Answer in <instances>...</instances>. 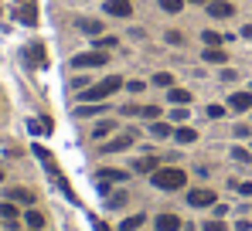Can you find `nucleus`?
I'll return each instance as SVG.
<instances>
[{
    "instance_id": "12",
    "label": "nucleus",
    "mask_w": 252,
    "mask_h": 231,
    "mask_svg": "<svg viewBox=\"0 0 252 231\" xmlns=\"http://www.w3.org/2000/svg\"><path fill=\"white\" fill-rule=\"evenodd\" d=\"M177 228H181L177 214H157V231H177Z\"/></svg>"
},
{
    "instance_id": "16",
    "label": "nucleus",
    "mask_w": 252,
    "mask_h": 231,
    "mask_svg": "<svg viewBox=\"0 0 252 231\" xmlns=\"http://www.w3.org/2000/svg\"><path fill=\"white\" fill-rule=\"evenodd\" d=\"M174 140L188 146V143H194V140H198V129H191V126H184V129H174Z\"/></svg>"
},
{
    "instance_id": "40",
    "label": "nucleus",
    "mask_w": 252,
    "mask_h": 231,
    "mask_svg": "<svg viewBox=\"0 0 252 231\" xmlns=\"http://www.w3.org/2000/svg\"><path fill=\"white\" fill-rule=\"evenodd\" d=\"M0 180H3V173H0Z\"/></svg>"
},
{
    "instance_id": "25",
    "label": "nucleus",
    "mask_w": 252,
    "mask_h": 231,
    "mask_svg": "<svg viewBox=\"0 0 252 231\" xmlns=\"http://www.w3.org/2000/svg\"><path fill=\"white\" fill-rule=\"evenodd\" d=\"M184 3H188V0H160V7H164L167 14H177V10H181Z\"/></svg>"
},
{
    "instance_id": "34",
    "label": "nucleus",
    "mask_w": 252,
    "mask_h": 231,
    "mask_svg": "<svg viewBox=\"0 0 252 231\" xmlns=\"http://www.w3.org/2000/svg\"><path fill=\"white\" fill-rule=\"evenodd\" d=\"M205 231H225V221H208Z\"/></svg>"
},
{
    "instance_id": "3",
    "label": "nucleus",
    "mask_w": 252,
    "mask_h": 231,
    "mask_svg": "<svg viewBox=\"0 0 252 231\" xmlns=\"http://www.w3.org/2000/svg\"><path fill=\"white\" fill-rule=\"evenodd\" d=\"M106 61H109V51L95 48V51H82V55H75V58H72V68H102Z\"/></svg>"
},
{
    "instance_id": "15",
    "label": "nucleus",
    "mask_w": 252,
    "mask_h": 231,
    "mask_svg": "<svg viewBox=\"0 0 252 231\" xmlns=\"http://www.w3.org/2000/svg\"><path fill=\"white\" fill-rule=\"evenodd\" d=\"M167 102H174V106H188V102H191V92H184V88H167Z\"/></svg>"
},
{
    "instance_id": "6",
    "label": "nucleus",
    "mask_w": 252,
    "mask_h": 231,
    "mask_svg": "<svg viewBox=\"0 0 252 231\" xmlns=\"http://www.w3.org/2000/svg\"><path fill=\"white\" fill-rule=\"evenodd\" d=\"M188 204H191V207H208V204H215V191H208V187H198V191L188 194Z\"/></svg>"
},
{
    "instance_id": "27",
    "label": "nucleus",
    "mask_w": 252,
    "mask_h": 231,
    "mask_svg": "<svg viewBox=\"0 0 252 231\" xmlns=\"http://www.w3.org/2000/svg\"><path fill=\"white\" fill-rule=\"evenodd\" d=\"M116 44H120L116 38H99V41H95V48H102V51H113Z\"/></svg>"
},
{
    "instance_id": "38",
    "label": "nucleus",
    "mask_w": 252,
    "mask_h": 231,
    "mask_svg": "<svg viewBox=\"0 0 252 231\" xmlns=\"http://www.w3.org/2000/svg\"><path fill=\"white\" fill-rule=\"evenodd\" d=\"M242 38H249V41H252V24H246V28H242Z\"/></svg>"
},
{
    "instance_id": "32",
    "label": "nucleus",
    "mask_w": 252,
    "mask_h": 231,
    "mask_svg": "<svg viewBox=\"0 0 252 231\" xmlns=\"http://www.w3.org/2000/svg\"><path fill=\"white\" fill-rule=\"evenodd\" d=\"M208 116L211 119H221L225 116V106H208Z\"/></svg>"
},
{
    "instance_id": "41",
    "label": "nucleus",
    "mask_w": 252,
    "mask_h": 231,
    "mask_svg": "<svg viewBox=\"0 0 252 231\" xmlns=\"http://www.w3.org/2000/svg\"><path fill=\"white\" fill-rule=\"evenodd\" d=\"M249 92H252V88H249Z\"/></svg>"
},
{
    "instance_id": "9",
    "label": "nucleus",
    "mask_w": 252,
    "mask_h": 231,
    "mask_svg": "<svg viewBox=\"0 0 252 231\" xmlns=\"http://www.w3.org/2000/svg\"><path fill=\"white\" fill-rule=\"evenodd\" d=\"M106 14L109 17H129L133 14V3L129 0H106Z\"/></svg>"
},
{
    "instance_id": "22",
    "label": "nucleus",
    "mask_w": 252,
    "mask_h": 231,
    "mask_svg": "<svg viewBox=\"0 0 252 231\" xmlns=\"http://www.w3.org/2000/svg\"><path fill=\"white\" fill-rule=\"evenodd\" d=\"M201 41H205V44H211V48H218V44H225V38H221L218 31H205V34H201Z\"/></svg>"
},
{
    "instance_id": "4",
    "label": "nucleus",
    "mask_w": 252,
    "mask_h": 231,
    "mask_svg": "<svg viewBox=\"0 0 252 231\" xmlns=\"http://www.w3.org/2000/svg\"><path fill=\"white\" fill-rule=\"evenodd\" d=\"M14 17H17L21 24L34 28V24H38V7H34V0H17V10H14Z\"/></svg>"
},
{
    "instance_id": "1",
    "label": "nucleus",
    "mask_w": 252,
    "mask_h": 231,
    "mask_svg": "<svg viewBox=\"0 0 252 231\" xmlns=\"http://www.w3.org/2000/svg\"><path fill=\"white\" fill-rule=\"evenodd\" d=\"M184 184H188V173L177 167H157L154 170V187H160V191H181Z\"/></svg>"
},
{
    "instance_id": "13",
    "label": "nucleus",
    "mask_w": 252,
    "mask_h": 231,
    "mask_svg": "<svg viewBox=\"0 0 252 231\" xmlns=\"http://www.w3.org/2000/svg\"><path fill=\"white\" fill-rule=\"evenodd\" d=\"M157 167H160V160H157V156H143V160H136V163H133V170H136V173H154Z\"/></svg>"
},
{
    "instance_id": "29",
    "label": "nucleus",
    "mask_w": 252,
    "mask_h": 231,
    "mask_svg": "<svg viewBox=\"0 0 252 231\" xmlns=\"http://www.w3.org/2000/svg\"><path fill=\"white\" fill-rule=\"evenodd\" d=\"M232 156H235L239 163H249V160H252V156H249V150H242V146H235V150H232Z\"/></svg>"
},
{
    "instance_id": "30",
    "label": "nucleus",
    "mask_w": 252,
    "mask_h": 231,
    "mask_svg": "<svg viewBox=\"0 0 252 231\" xmlns=\"http://www.w3.org/2000/svg\"><path fill=\"white\" fill-rule=\"evenodd\" d=\"M126 204V194H113V197H109V207H123Z\"/></svg>"
},
{
    "instance_id": "17",
    "label": "nucleus",
    "mask_w": 252,
    "mask_h": 231,
    "mask_svg": "<svg viewBox=\"0 0 252 231\" xmlns=\"http://www.w3.org/2000/svg\"><path fill=\"white\" fill-rule=\"evenodd\" d=\"M113 129H116V122H113V119H102V122L92 129V136H95V140H102V136H109Z\"/></svg>"
},
{
    "instance_id": "21",
    "label": "nucleus",
    "mask_w": 252,
    "mask_h": 231,
    "mask_svg": "<svg viewBox=\"0 0 252 231\" xmlns=\"http://www.w3.org/2000/svg\"><path fill=\"white\" fill-rule=\"evenodd\" d=\"M79 28H82L85 34H92V38H99V34H102V21H82Z\"/></svg>"
},
{
    "instance_id": "20",
    "label": "nucleus",
    "mask_w": 252,
    "mask_h": 231,
    "mask_svg": "<svg viewBox=\"0 0 252 231\" xmlns=\"http://www.w3.org/2000/svg\"><path fill=\"white\" fill-rule=\"evenodd\" d=\"M140 225H143V211H140V214H129L123 225H120V231H136Z\"/></svg>"
},
{
    "instance_id": "37",
    "label": "nucleus",
    "mask_w": 252,
    "mask_h": 231,
    "mask_svg": "<svg viewBox=\"0 0 252 231\" xmlns=\"http://www.w3.org/2000/svg\"><path fill=\"white\" fill-rule=\"evenodd\" d=\"M239 194H246V197H252V184H239Z\"/></svg>"
},
{
    "instance_id": "39",
    "label": "nucleus",
    "mask_w": 252,
    "mask_h": 231,
    "mask_svg": "<svg viewBox=\"0 0 252 231\" xmlns=\"http://www.w3.org/2000/svg\"><path fill=\"white\" fill-rule=\"evenodd\" d=\"M188 3H208V0H188Z\"/></svg>"
},
{
    "instance_id": "36",
    "label": "nucleus",
    "mask_w": 252,
    "mask_h": 231,
    "mask_svg": "<svg viewBox=\"0 0 252 231\" xmlns=\"http://www.w3.org/2000/svg\"><path fill=\"white\" fill-rule=\"evenodd\" d=\"M249 133H252L249 126H235V136H239V140H246V136H249Z\"/></svg>"
},
{
    "instance_id": "7",
    "label": "nucleus",
    "mask_w": 252,
    "mask_h": 231,
    "mask_svg": "<svg viewBox=\"0 0 252 231\" xmlns=\"http://www.w3.org/2000/svg\"><path fill=\"white\" fill-rule=\"evenodd\" d=\"M133 140H136V133H120L116 140H109V143L102 146V153H120L126 146H133Z\"/></svg>"
},
{
    "instance_id": "33",
    "label": "nucleus",
    "mask_w": 252,
    "mask_h": 231,
    "mask_svg": "<svg viewBox=\"0 0 252 231\" xmlns=\"http://www.w3.org/2000/svg\"><path fill=\"white\" fill-rule=\"evenodd\" d=\"M167 41H170V44H181L184 34H181V31H167Z\"/></svg>"
},
{
    "instance_id": "18",
    "label": "nucleus",
    "mask_w": 252,
    "mask_h": 231,
    "mask_svg": "<svg viewBox=\"0 0 252 231\" xmlns=\"http://www.w3.org/2000/svg\"><path fill=\"white\" fill-rule=\"evenodd\" d=\"M150 133H154L157 140H167V136H174V129H170V122H154V126H150Z\"/></svg>"
},
{
    "instance_id": "26",
    "label": "nucleus",
    "mask_w": 252,
    "mask_h": 231,
    "mask_svg": "<svg viewBox=\"0 0 252 231\" xmlns=\"http://www.w3.org/2000/svg\"><path fill=\"white\" fill-rule=\"evenodd\" d=\"M28 225H31V228H41L44 214H41V211H28Z\"/></svg>"
},
{
    "instance_id": "24",
    "label": "nucleus",
    "mask_w": 252,
    "mask_h": 231,
    "mask_svg": "<svg viewBox=\"0 0 252 231\" xmlns=\"http://www.w3.org/2000/svg\"><path fill=\"white\" fill-rule=\"evenodd\" d=\"M154 85H160V88H170V85H174V75H167V72H157V75H154Z\"/></svg>"
},
{
    "instance_id": "10",
    "label": "nucleus",
    "mask_w": 252,
    "mask_h": 231,
    "mask_svg": "<svg viewBox=\"0 0 252 231\" xmlns=\"http://www.w3.org/2000/svg\"><path fill=\"white\" fill-rule=\"evenodd\" d=\"M24 61L34 65V68L44 65V44H28V48H24Z\"/></svg>"
},
{
    "instance_id": "31",
    "label": "nucleus",
    "mask_w": 252,
    "mask_h": 231,
    "mask_svg": "<svg viewBox=\"0 0 252 231\" xmlns=\"http://www.w3.org/2000/svg\"><path fill=\"white\" fill-rule=\"evenodd\" d=\"M235 78H239L235 68H221V82H235Z\"/></svg>"
},
{
    "instance_id": "11",
    "label": "nucleus",
    "mask_w": 252,
    "mask_h": 231,
    "mask_svg": "<svg viewBox=\"0 0 252 231\" xmlns=\"http://www.w3.org/2000/svg\"><path fill=\"white\" fill-rule=\"evenodd\" d=\"M95 180H99L102 187H106V184H123V180H126V170H99V173H95Z\"/></svg>"
},
{
    "instance_id": "23",
    "label": "nucleus",
    "mask_w": 252,
    "mask_h": 231,
    "mask_svg": "<svg viewBox=\"0 0 252 231\" xmlns=\"http://www.w3.org/2000/svg\"><path fill=\"white\" fill-rule=\"evenodd\" d=\"M0 218H3V221H14V218H17V207H14L10 201H7V204H0Z\"/></svg>"
},
{
    "instance_id": "5",
    "label": "nucleus",
    "mask_w": 252,
    "mask_h": 231,
    "mask_svg": "<svg viewBox=\"0 0 252 231\" xmlns=\"http://www.w3.org/2000/svg\"><path fill=\"white\" fill-rule=\"evenodd\" d=\"M205 7H208V17H215V21H221V17H232V14H235V7H232L228 0H208Z\"/></svg>"
},
{
    "instance_id": "14",
    "label": "nucleus",
    "mask_w": 252,
    "mask_h": 231,
    "mask_svg": "<svg viewBox=\"0 0 252 231\" xmlns=\"http://www.w3.org/2000/svg\"><path fill=\"white\" fill-rule=\"evenodd\" d=\"M201 58L211 61V65H225V58H228V55H225V48H205V55H201Z\"/></svg>"
},
{
    "instance_id": "28",
    "label": "nucleus",
    "mask_w": 252,
    "mask_h": 231,
    "mask_svg": "<svg viewBox=\"0 0 252 231\" xmlns=\"http://www.w3.org/2000/svg\"><path fill=\"white\" fill-rule=\"evenodd\" d=\"M140 116H143V119H157L160 109H157V106H140Z\"/></svg>"
},
{
    "instance_id": "19",
    "label": "nucleus",
    "mask_w": 252,
    "mask_h": 231,
    "mask_svg": "<svg viewBox=\"0 0 252 231\" xmlns=\"http://www.w3.org/2000/svg\"><path fill=\"white\" fill-rule=\"evenodd\" d=\"M10 201H21V204H34V194L24 191V187H14V191H10Z\"/></svg>"
},
{
    "instance_id": "2",
    "label": "nucleus",
    "mask_w": 252,
    "mask_h": 231,
    "mask_svg": "<svg viewBox=\"0 0 252 231\" xmlns=\"http://www.w3.org/2000/svg\"><path fill=\"white\" fill-rule=\"evenodd\" d=\"M126 82L120 75H109V78H102L99 85H92V88H85V95H82V102H99V99H109L116 88H123Z\"/></svg>"
},
{
    "instance_id": "35",
    "label": "nucleus",
    "mask_w": 252,
    "mask_h": 231,
    "mask_svg": "<svg viewBox=\"0 0 252 231\" xmlns=\"http://www.w3.org/2000/svg\"><path fill=\"white\" fill-rule=\"evenodd\" d=\"M184 116H188V113H184V106H177V109H174V113H170V119H174V122H181V119H184Z\"/></svg>"
},
{
    "instance_id": "8",
    "label": "nucleus",
    "mask_w": 252,
    "mask_h": 231,
    "mask_svg": "<svg viewBox=\"0 0 252 231\" xmlns=\"http://www.w3.org/2000/svg\"><path fill=\"white\" fill-rule=\"evenodd\" d=\"M228 109H232V113H249L252 109V92H235V95L228 99Z\"/></svg>"
}]
</instances>
